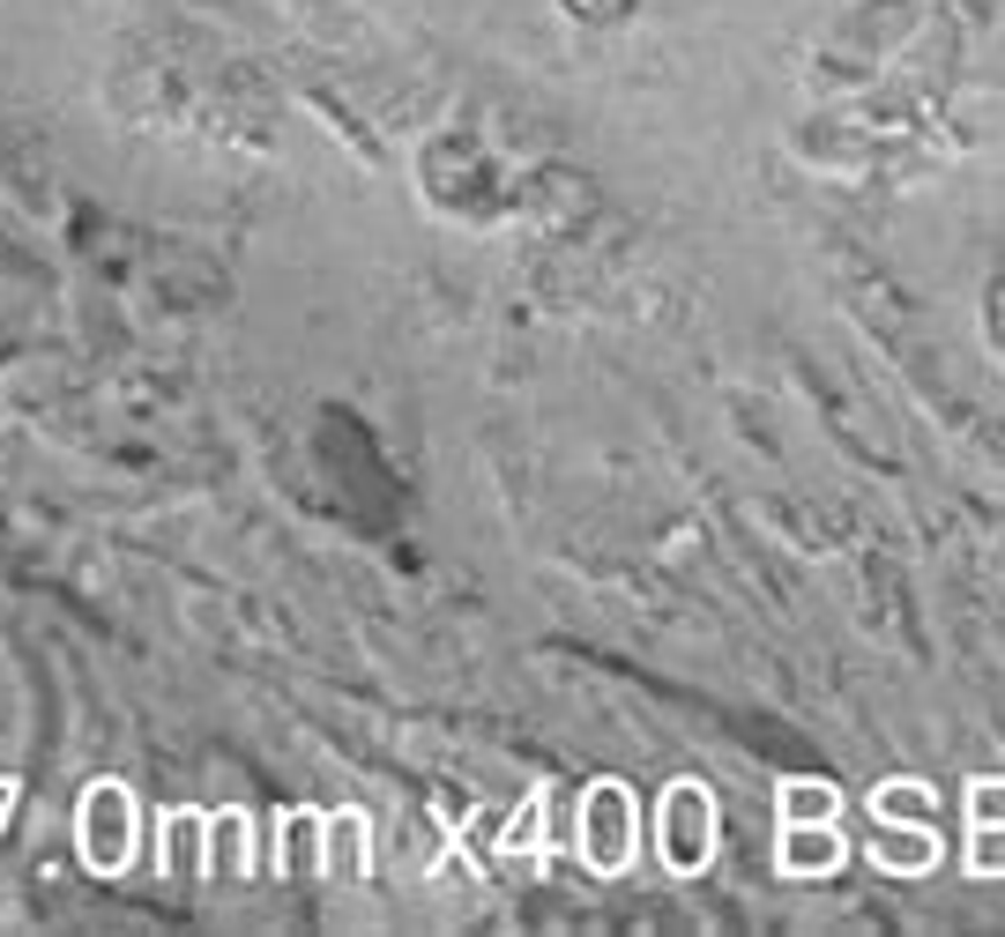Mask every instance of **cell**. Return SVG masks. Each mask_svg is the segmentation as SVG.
Segmentation results:
<instances>
[{
  "instance_id": "6da1fadb",
  "label": "cell",
  "mask_w": 1005,
  "mask_h": 937,
  "mask_svg": "<svg viewBox=\"0 0 1005 937\" xmlns=\"http://www.w3.org/2000/svg\"><path fill=\"white\" fill-rule=\"evenodd\" d=\"M782 864H790V870H827V864H842V834H834V826H797V834H790V848H782Z\"/></svg>"
},
{
  "instance_id": "7a4b0ae2",
  "label": "cell",
  "mask_w": 1005,
  "mask_h": 937,
  "mask_svg": "<svg viewBox=\"0 0 1005 937\" xmlns=\"http://www.w3.org/2000/svg\"><path fill=\"white\" fill-rule=\"evenodd\" d=\"M671 812H679V826H671V834H679V840H671V856H679V864H701V812H707V804L693 789H679Z\"/></svg>"
},
{
  "instance_id": "3957f363",
  "label": "cell",
  "mask_w": 1005,
  "mask_h": 937,
  "mask_svg": "<svg viewBox=\"0 0 1005 937\" xmlns=\"http://www.w3.org/2000/svg\"><path fill=\"white\" fill-rule=\"evenodd\" d=\"M931 834H886L880 840V864H902V870H924L931 864V848H924Z\"/></svg>"
},
{
  "instance_id": "277c9868",
  "label": "cell",
  "mask_w": 1005,
  "mask_h": 937,
  "mask_svg": "<svg viewBox=\"0 0 1005 937\" xmlns=\"http://www.w3.org/2000/svg\"><path fill=\"white\" fill-rule=\"evenodd\" d=\"M880 818H931L924 789H880Z\"/></svg>"
},
{
  "instance_id": "5b68a950",
  "label": "cell",
  "mask_w": 1005,
  "mask_h": 937,
  "mask_svg": "<svg viewBox=\"0 0 1005 937\" xmlns=\"http://www.w3.org/2000/svg\"><path fill=\"white\" fill-rule=\"evenodd\" d=\"M790 818H797V826L804 818H834V796L827 789H790Z\"/></svg>"
},
{
  "instance_id": "8992f818",
  "label": "cell",
  "mask_w": 1005,
  "mask_h": 937,
  "mask_svg": "<svg viewBox=\"0 0 1005 937\" xmlns=\"http://www.w3.org/2000/svg\"><path fill=\"white\" fill-rule=\"evenodd\" d=\"M976 812H983V818H998V812H1005V789H983V796H976Z\"/></svg>"
}]
</instances>
